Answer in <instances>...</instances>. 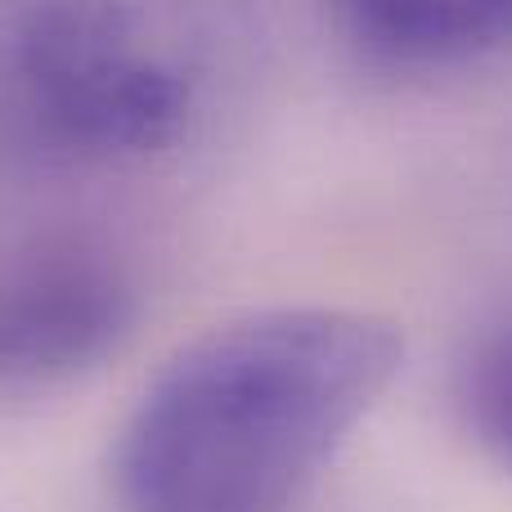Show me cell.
Instances as JSON below:
<instances>
[{
    "label": "cell",
    "instance_id": "cell-1",
    "mask_svg": "<svg viewBox=\"0 0 512 512\" xmlns=\"http://www.w3.org/2000/svg\"><path fill=\"white\" fill-rule=\"evenodd\" d=\"M387 319L256 310L180 346L113 454L126 512H283L400 369Z\"/></svg>",
    "mask_w": 512,
    "mask_h": 512
},
{
    "label": "cell",
    "instance_id": "cell-2",
    "mask_svg": "<svg viewBox=\"0 0 512 512\" xmlns=\"http://www.w3.org/2000/svg\"><path fill=\"white\" fill-rule=\"evenodd\" d=\"M0 122L54 158H149L185 131L189 81L122 9L45 0L0 54Z\"/></svg>",
    "mask_w": 512,
    "mask_h": 512
},
{
    "label": "cell",
    "instance_id": "cell-3",
    "mask_svg": "<svg viewBox=\"0 0 512 512\" xmlns=\"http://www.w3.org/2000/svg\"><path fill=\"white\" fill-rule=\"evenodd\" d=\"M135 283L86 239H41L0 261V387H54L122 346Z\"/></svg>",
    "mask_w": 512,
    "mask_h": 512
},
{
    "label": "cell",
    "instance_id": "cell-4",
    "mask_svg": "<svg viewBox=\"0 0 512 512\" xmlns=\"http://www.w3.org/2000/svg\"><path fill=\"white\" fill-rule=\"evenodd\" d=\"M369 54L409 68L468 63L512 45V0H333Z\"/></svg>",
    "mask_w": 512,
    "mask_h": 512
},
{
    "label": "cell",
    "instance_id": "cell-5",
    "mask_svg": "<svg viewBox=\"0 0 512 512\" xmlns=\"http://www.w3.org/2000/svg\"><path fill=\"white\" fill-rule=\"evenodd\" d=\"M463 409L486 450L512 472V315L486 328L463 364Z\"/></svg>",
    "mask_w": 512,
    "mask_h": 512
}]
</instances>
